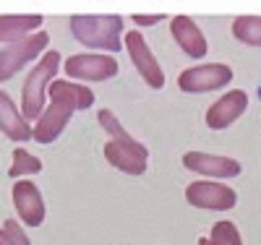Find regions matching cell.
I'll use <instances>...</instances> for the list:
<instances>
[{
    "label": "cell",
    "mask_w": 261,
    "mask_h": 245,
    "mask_svg": "<svg viewBox=\"0 0 261 245\" xmlns=\"http://www.w3.org/2000/svg\"><path fill=\"white\" fill-rule=\"evenodd\" d=\"M47 99L50 104L42 110L37 125L32 128V141L37 144H53L68 125L71 115L76 110H89L94 104V92L84 84L68 81V78H55L47 86Z\"/></svg>",
    "instance_id": "1"
},
{
    "label": "cell",
    "mask_w": 261,
    "mask_h": 245,
    "mask_svg": "<svg viewBox=\"0 0 261 245\" xmlns=\"http://www.w3.org/2000/svg\"><path fill=\"white\" fill-rule=\"evenodd\" d=\"M68 26L76 42L102 52H120L123 47V16H71Z\"/></svg>",
    "instance_id": "2"
},
{
    "label": "cell",
    "mask_w": 261,
    "mask_h": 245,
    "mask_svg": "<svg viewBox=\"0 0 261 245\" xmlns=\"http://www.w3.org/2000/svg\"><path fill=\"white\" fill-rule=\"evenodd\" d=\"M58 68H60V52H45L29 71L24 86H21V115L27 120H39L47 99V86L55 81Z\"/></svg>",
    "instance_id": "3"
},
{
    "label": "cell",
    "mask_w": 261,
    "mask_h": 245,
    "mask_svg": "<svg viewBox=\"0 0 261 245\" xmlns=\"http://www.w3.org/2000/svg\"><path fill=\"white\" fill-rule=\"evenodd\" d=\"M47 44H50V34L39 29V32L24 37L21 42L8 44L6 50H0V84H6L11 76H16L27 63L42 58L47 50Z\"/></svg>",
    "instance_id": "4"
},
{
    "label": "cell",
    "mask_w": 261,
    "mask_h": 245,
    "mask_svg": "<svg viewBox=\"0 0 261 245\" xmlns=\"http://www.w3.org/2000/svg\"><path fill=\"white\" fill-rule=\"evenodd\" d=\"M232 78H235V73H232L230 65H225V63H204V65L186 68L178 76V86L188 94H206V92L225 89Z\"/></svg>",
    "instance_id": "5"
},
{
    "label": "cell",
    "mask_w": 261,
    "mask_h": 245,
    "mask_svg": "<svg viewBox=\"0 0 261 245\" xmlns=\"http://www.w3.org/2000/svg\"><path fill=\"white\" fill-rule=\"evenodd\" d=\"M63 71L76 84H81V81H110L113 76H118L120 65L113 55L81 52V55H71L68 60H65Z\"/></svg>",
    "instance_id": "6"
},
{
    "label": "cell",
    "mask_w": 261,
    "mask_h": 245,
    "mask_svg": "<svg viewBox=\"0 0 261 245\" xmlns=\"http://www.w3.org/2000/svg\"><path fill=\"white\" fill-rule=\"evenodd\" d=\"M123 47L128 50V58L134 63V68L139 71V76L144 78V84L149 89H162L165 86V71L160 60L154 58L151 47L146 44L141 32H125L123 34Z\"/></svg>",
    "instance_id": "7"
},
{
    "label": "cell",
    "mask_w": 261,
    "mask_h": 245,
    "mask_svg": "<svg viewBox=\"0 0 261 245\" xmlns=\"http://www.w3.org/2000/svg\"><path fill=\"white\" fill-rule=\"evenodd\" d=\"M186 201L206 211H230L238 204V193L220 180H193L186 188Z\"/></svg>",
    "instance_id": "8"
},
{
    "label": "cell",
    "mask_w": 261,
    "mask_h": 245,
    "mask_svg": "<svg viewBox=\"0 0 261 245\" xmlns=\"http://www.w3.org/2000/svg\"><path fill=\"white\" fill-rule=\"evenodd\" d=\"M183 167L196 172V175H204V177H217V180L238 177L243 172L238 159L220 157V154H206V151H186L183 154Z\"/></svg>",
    "instance_id": "9"
},
{
    "label": "cell",
    "mask_w": 261,
    "mask_h": 245,
    "mask_svg": "<svg viewBox=\"0 0 261 245\" xmlns=\"http://www.w3.org/2000/svg\"><path fill=\"white\" fill-rule=\"evenodd\" d=\"M11 198H13L18 219L24 222L27 227H39L42 222H45V214H47L45 198H42V190L32 180H16Z\"/></svg>",
    "instance_id": "10"
},
{
    "label": "cell",
    "mask_w": 261,
    "mask_h": 245,
    "mask_svg": "<svg viewBox=\"0 0 261 245\" xmlns=\"http://www.w3.org/2000/svg\"><path fill=\"white\" fill-rule=\"evenodd\" d=\"M246 110H248V94L243 89H232V92H225V97H220L206 110L204 120L212 130H225L241 118Z\"/></svg>",
    "instance_id": "11"
},
{
    "label": "cell",
    "mask_w": 261,
    "mask_h": 245,
    "mask_svg": "<svg viewBox=\"0 0 261 245\" xmlns=\"http://www.w3.org/2000/svg\"><path fill=\"white\" fill-rule=\"evenodd\" d=\"M170 34H172L175 44L188 58H204L206 50H209L206 37L201 34L199 24H196L191 16H175V18H170Z\"/></svg>",
    "instance_id": "12"
},
{
    "label": "cell",
    "mask_w": 261,
    "mask_h": 245,
    "mask_svg": "<svg viewBox=\"0 0 261 245\" xmlns=\"http://www.w3.org/2000/svg\"><path fill=\"white\" fill-rule=\"evenodd\" d=\"M0 130H3L6 139H11L13 144L32 141V125H29V120L21 115V107H16L11 94H6L3 89H0Z\"/></svg>",
    "instance_id": "13"
},
{
    "label": "cell",
    "mask_w": 261,
    "mask_h": 245,
    "mask_svg": "<svg viewBox=\"0 0 261 245\" xmlns=\"http://www.w3.org/2000/svg\"><path fill=\"white\" fill-rule=\"evenodd\" d=\"M105 159L110 162L115 170L125 172V175H144L149 154H139L134 149H128V146H120L115 141H107L105 144Z\"/></svg>",
    "instance_id": "14"
},
{
    "label": "cell",
    "mask_w": 261,
    "mask_h": 245,
    "mask_svg": "<svg viewBox=\"0 0 261 245\" xmlns=\"http://www.w3.org/2000/svg\"><path fill=\"white\" fill-rule=\"evenodd\" d=\"M42 16H0V42L6 44H13V42H21L24 37L39 32L42 26Z\"/></svg>",
    "instance_id": "15"
},
{
    "label": "cell",
    "mask_w": 261,
    "mask_h": 245,
    "mask_svg": "<svg viewBox=\"0 0 261 245\" xmlns=\"http://www.w3.org/2000/svg\"><path fill=\"white\" fill-rule=\"evenodd\" d=\"M97 120H99V125L107 130V136H110L115 144H120V146H128V149H134V151H139V154H149V149L141 144V141H136L130 133L120 125V120L115 118V113L113 110H107V107H102L99 113H97Z\"/></svg>",
    "instance_id": "16"
},
{
    "label": "cell",
    "mask_w": 261,
    "mask_h": 245,
    "mask_svg": "<svg viewBox=\"0 0 261 245\" xmlns=\"http://www.w3.org/2000/svg\"><path fill=\"white\" fill-rule=\"evenodd\" d=\"M232 37L251 47H261V16H238L232 21Z\"/></svg>",
    "instance_id": "17"
},
{
    "label": "cell",
    "mask_w": 261,
    "mask_h": 245,
    "mask_svg": "<svg viewBox=\"0 0 261 245\" xmlns=\"http://www.w3.org/2000/svg\"><path fill=\"white\" fill-rule=\"evenodd\" d=\"M199 245H243V237L232 222L222 219V222H214L209 237H199Z\"/></svg>",
    "instance_id": "18"
},
{
    "label": "cell",
    "mask_w": 261,
    "mask_h": 245,
    "mask_svg": "<svg viewBox=\"0 0 261 245\" xmlns=\"http://www.w3.org/2000/svg\"><path fill=\"white\" fill-rule=\"evenodd\" d=\"M42 172V159L34 157V154H29L27 149H16L13 151V165L8 170V177H13V183L21 180V177H27V175H37Z\"/></svg>",
    "instance_id": "19"
},
{
    "label": "cell",
    "mask_w": 261,
    "mask_h": 245,
    "mask_svg": "<svg viewBox=\"0 0 261 245\" xmlns=\"http://www.w3.org/2000/svg\"><path fill=\"white\" fill-rule=\"evenodd\" d=\"M0 242H6V245H32L29 235L21 230V225L16 219L3 222V227H0Z\"/></svg>",
    "instance_id": "20"
},
{
    "label": "cell",
    "mask_w": 261,
    "mask_h": 245,
    "mask_svg": "<svg viewBox=\"0 0 261 245\" xmlns=\"http://www.w3.org/2000/svg\"><path fill=\"white\" fill-rule=\"evenodd\" d=\"M130 21H134L136 26H157V24H162L165 21V13H160V16H141V13H136V16H130Z\"/></svg>",
    "instance_id": "21"
},
{
    "label": "cell",
    "mask_w": 261,
    "mask_h": 245,
    "mask_svg": "<svg viewBox=\"0 0 261 245\" xmlns=\"http://www.w3.org/2000/svg\"><path fill=\"white\" fill-rule=\"evenodd\" d=\"M0 245H6V242H0Z\"/></svg>",
    "instance_id": "22"
}]
</instances>
